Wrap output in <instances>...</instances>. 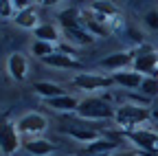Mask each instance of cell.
I'll use <instances>...</instances> for the list:
<instances>
[{
    "mask_svg": "<svg viewBox=\"0 0 158 156\" xmlns=\"http://www.w3.org/2000/svg\"><path fill=\"white\" fill-rule=\"evenodd\" d=\"M114 156H143L141 152H118V154H114Z\"/></svg>",
    "mask_w": 158,
    "mask_h": 156,
    "instance_id": "4316f807",
    "label": "cell"
},
{
    "mask_svg": "<svg viewBox=\"0 0 158 156\" xmlns=\"http://www.w3.org/2000/svg\"><path fill=\"white\" fill-rule=\"evenodd\" d=\"M20 147H22V136L18 132V125L9 116H2L0 119V152L5 156H13Z\"/></svg>",
    "mask_w": 158,
    "mask_h": 156,
    "instance_id": "277c9868",
    "label": "cell"
},
{
    "mask_svg": "<svg viewBox=\"0 0 158 156\" xmlns=\"http://www.w3.org/2000/svg\"><path fill=\"white\" fill-rule=\"evenodd\" d=\"M57 22H59V27H62V31L81 27V11H77L73 7H66V9H62L57 13Z\"/></svg>",
    "mask_w": 158,
    "mask_h": 156,
    "instance_id": "9a60e30c",
    "label": "cell"
},
{
    "mask_svg": "<svg viewBox=\"0 0 158 156\" xmlns=\"http://www.w3.org/2000/svg\"><path fill=\"white\" fill-rule=\"evenodd\" d=\"M143 22H145L152 31H158V11H156V9H149V11L145 13V18H143Z\"/></svg>",
    "mask_w": 158,
    "mask_h": 156,
    "instance_id": "cb8c5ba5",
    "label": "cell"
},
{
    "mask_svg": "<svg viewBox=\"0 0 158 156\" xmlns=\"http://www.w3.org/2000/svg\"><path fill=\"white\" fill-rule=\"evenodd\" d=\"M138 92L143 97H147V99L158 97V77H143V84L138 88Z\"/></svg>",
    "mask_w": 158,
    "mask_h": 156,
    "instance_id": "7402d4cb",
    "label": "cell"
},
{
    "mask_svg": "<svg viewBox=\"0 0 158 156\" xmlns=\"http://www.w3.org/2000/svg\"><path fill=\"white\" fill-rule=\"evenodd\" d=\"M0 18H15L13 0H2V2H0Z\"/></svg>",
    "mask_w": 158,
    "mask_h": 156,
    "instance_id": "603a6c76",
    "label": "cell"
},
{
    "mask_svg": "<svg viewBox=\"0 0 158 156\" xmlns=\"http://www.w3.org/2000/svg\"><path fill=\"white\" fill-rule=\"evenodd\" d=\"M114 86H121L125 90H138L143 84V75H138L136 70H121V73H112Z\"/></svg>",
    "mask_w": 158,
    "mask_h": 156,
    "instance_id": "8fae6325",
    "label": "cell"
},
{
    "mask_svg": "<svg viewBox=\"0 0 158 156\" xmlns=\"http://www.w3.org/2000/svg\"><path fill=\"white\" fill-rule=\"evenodd\" d=\"M22 147L33 156H48L55 150V143H51L48 139H44V136H35V139H24Z\"/></svg>",
    "mask_w": 158,
    "mask_h": 156,
    "instance_id": "4fadbf2b",
    "label": "cell"
},
{
    "mask_svg": "<svg viewBox=\"0 0 158 156\" xmlns=\"http://www.w3.org/2000/svg\"><path fill=\"white\" fill-rule=\"evenodd\" d=\"M44 64H46V66H53V68H66V70H81V68H84L79 60H75L73 55H66V53H62V51H57L55 55L46 57Z\"/></svg>",
    "mask_w": 158,
    "mask_h": 156,
    "instance_id": "7c38bea8",
    "label": "cell"
},
{
    "mask_svg": "<svg viewBox=\"0 0 158 156\" xmlns=\"http://www.w3.org/2000/svg\"><path fill=\"white\" fill-rule=\"evenodd\" d=\"M118 147V143L116 141H110V139H99V141H94V143H90V145H86L84 147V156H97V154H112L114 150Z\"/></svg>",
    "mask_w": 158,
    "mask_h": 156,
    "instance_id": "e0dca14e",
    "label": "cell"
},
{
    "mask_svg": "<svg viewBox=\"0 0 158 156\" xmlns=\"http://www.w3.org/2000/svg\"><path fill=\"white\" fill-rule=\"evenodd\" d=\"M46 106L53 110H59V112H77L79 99H75L70 95H62V97H55V99H48Z\"/></svg>",
    "mask_w": 158,
    "mask_h": 156,
    "instance_id": "d6986e66",
    "label": "cell"
},
{
    "mask_svg": "<svg viewBox=\"0 0 158 156\" xmlns=\"http://www.w3.org/2000/svg\"><path fill=\"white\" fill-rule=\"evenodd\" d=\"M7 70L11 75V79L15 82H24L27 75H29V62L22 53H11L9 60H7Z\"/></svg>",
    "mask_w": 158,
    "mask_h": 156,
    "instance_id": "9c48e42d",
    "label": "cell"
},
{
    "mask_svg": "<svg viewBox=\"0 0 158 156\" xmlns=\"http://www.w3.org/2000/svg\"><path fill=\"white\" fill-rule=\"evenodd\" d=\"M108 29H110V33H114V31H121V29H123V15L118 13V15L110 18V22H108Z\"/></svg>",
    "mask_w": 158,
    "mask_h": 156,
    "instance_id": "d4e9b609",
    "label": "cell"
},
{
    "mask_svg": "<svg viewBox=\"0 0 158 156\" xmlns=\"http://www.w3.org/2000/svg\"><path fill=\"white\" fill-rule=\"evenodd\" d=\"M73 86L84 90V92H94V90H110L114 86V79L108 75H94V73H77L73 77Z\"/></svg>",
    "mask_w": 158,
    "mask_h": 156,
    "instance_id": "8992f818",
    "label": "cell"
},
{
    "mask_svg": "<svg viewBox=\"0 0 158 156\" xmlns=\"http://www.w3.org/2000/svg\"><path fill=\"white\" fill-rule=\"evenodd\" d=\"M15 125H18V132L24 141V139H35V136H40L48 128V121H46V116L40 114V112H27L18 119Z\"/></svg>",
    "mask_w": 158,
    "mask_h": 156,
    "instance_id": "5b68a950",
    "label": "cell"
},
{
    "mask_svg": "<svg viewBox=\"0 0 158 156\" xmlns=\"http://www.w3.org/2000/svg\"><path fill=\"white\" fill-rule=\"evenodd\" d=\"M141 154H143V156H158V154H154V152H149V154H147V152H141Z\"/></svg>",
    "mask_w": 158,
    "mask_h": 156,
    "instance_id": "f1b7e54d",
    "label": "cell"
},
{
    "mask_svg": "<svg viewBox=\"0 0 158 156\" xmlns=\"http://www.w3.org/2000/svg\"><path fill=\"white\" fill-rule=\"evenodd\" d=\"M149 119H152V110L145 106H134V103H121L116 108V114H114V123L123 132L145 128V123Z\"/></svg>",
    "mask_w": 158,
    "mask_h": 156,
    "instance_id": "6da1fadb",
    "label": "cell"
},
{
    "mask_svg": "<svg viewBox=\"0 0 158 156\" xmlns=\"http://www.w3.org/2000/svg\"><path fill=\"white\" fill-rule=\"evenodd\" d=\"M33 90H35V95H40L42 99H55V97H62V95H66L64 92V88L59 86V84H55V82H37L35 86H33Z\"/></svg>",
    "mask_w": 158,
    "mask_h": 156,
    "instance_id": "ac0fdd59",
    "label": "cell"
},
{
    "mask_svg": "<svg viewBox=\"0 0 158 156\" xmlns=\"http://www.w3.org/2000/svg\"><path fill=\"white\" fill-rule=\"evenodd\" d=\"M66 132H68V136H73L75 141H81V143H86V145H90V143H94V141H99V139H103V134L99 132L97 128H90V125H86V123L70 125Z\"/></svg>",
    "mask_w": 158,
    "mask_h": 156,
    "instance_id": "30bf717a",
    "label": "cell"
},
{
    "mask_svg": "<svg viewBox=\"0 0 158 156\" xmlns=\"http://www.w3.org/2000/svg\"><path fill=\"white\" fill-rule=\"evenodd\" d=\"M31 53L44 62L46 57H51V55L57 53V48H55V44H48V42H42V40H35V42L31 44Z\"/></svg>",
    "mask_w": 158,
    "mask_h": 156,
    "instance_id": "44dd1931",
    "label": "cell"
},
{
    "mask_svg": "<svg viewBox=\"0 0 158 156\" xmlns=\"http://www.w3.org/2000/svg\"><path fill=\"white\" fill-rule=\"evenodd\" d=\"M13 7H15V15H18L20 11H24V9L33 7V5H31V2H27V0H13Z\"/></svg>",
    "mask_w": 158,
    "mask_h": 156,
    "instance_id": "484cf974",
    "label": "cell"
},
{
    "mask_svg": "<svg viewBox=\"0 0 158 156\" xmlns=\"http://www.w3.org/2000/svg\"><path fill=\"white\" fill-rule=\"evenodd\" d=\"M134 51H121V53H112L108 57H103L101 62H99V66L106 68V70H112V73H121L125 66L134 64Z\"/></svg>",
    "mask_w": 158,
    "mask_h": 156,
    "instance_id": "ba28073f",
    "label": "cell"
},
{
    "mask_svg": "<svg viewBox=\"0 0 158 156\" xmlns=\"http://www.w3.org/2000/svg\"><path fill=\"white\" fill-rule=\"evenodd\" d=\"M134 64L132 68L143 77H158V51H154L147 44H141L134 51Z\"/></svg>",
    "mask_w": 158,
    "mask_h": 156,
    "instance_id": "3957f363",
    "label": "cell"
},
{
    "mask_svg": "<svg viewBox=\"0 0 158 156\" xmlns=\"http://www.w3.org/2000/svg\"><path fill=\"white\" fill-rule=\"evenodd\" d=\"M114 114H116V108L101 97H86L79 101V108H77V116L84 121H110L114 119Z\"/></svg>",
    "mask_w": 158,
    "mask_h": 156,
    "instance_id": "7a4b0ae2",
    "label": "cell"
},
{
    "mask_svg": "<svg viewBox=\"0 0 158 156\" xmlns=\"http://www.w3.org/2000/svg\"><path fill=\"white\" fill-rule=\"evenodd\" d=\"M156 130H158V125H156Z\"/></svg>",
    "mask_w": 158,
    "mask_h": 156,
    "instance_id": "f546056e",
    "label": "cell"
},
{
    "mask_svg": "<svg viewBox=\"0 0 158 156\" xmlns=\"http://www.w3.org/2000/svg\"><path fill=\"white\" fill-rule=\"evenodd\" d=\"M33 35H35V40H42V42H48V44H57V42L64 37L62 31H59L55 24H51V22L40 24V27L33 31Z\"/></svg>",
    "mask_w": 158,
    "mask_h": 156,
    "instance_id": "5bb4252c",
    "label": "cell"
},
{
    "mask_svg": "<svg viewBox=\"0 0 158 156\" xmlns=\"http://www.w3.org/2000/svg\"><path fill=\"white\" fill-rule=\"evenodd\" d=\"M13 20H15V24L18 27H22V29H37L40 27V22H37V11L33 9V7H29V9H24V11H20L15 18H13Z\"/></svg>",
    "mask_w": 158,
    "mask_h": 156,
    "instance_id": "ffe728a7",
    "label": "cell"
},
{
    "mask_svg": "<svg viewBox=\"0 0 158 156\" xmlns=\"http://www.w3.org/2000/svg\"><path fill=\"white\" fill-rule=\"evenodd\" d=\"M152 119H154L156 125H158V110H152Z\"/></svg>",
    "mask_w": 158,
    "mask_h": 156,
    "instance_id": "83f0119b",
    "label": "cell"
},
{
    "mask_svg": "<svg viewBox=\"0 0 158 156\" xmlns=\"http://www.w3.org/2000/svg\"><path fill=\"white\" fill-rule=\"evenodd\" d=\"M62 35L66 37L70 44H77V46H86V44L94 42V35H90L84 29V24L81 27H75V29H66V31H62Z\"/></svg>",
    "mask_w": 158,
    "mask_h": 156,
    "instance_id": "2e32d148",
    "label": "cell"
},
{
    "mask_svg": "<svg viewBox=\"0 0 158 156\" xmlns=\"http://www.w3.org/2000/svg\"><path fill=\"white\" fill-rule=\"evenodd\" d=\"M127 139L141 150V152H154L156 150V145H158V134H156V130H152V128H136V130H130V132H123Z\"/></svg>",
    "mask_w": 158,
    "mask_h": 156,
    "instance_id": "52a82bcc",
    "label": "cell"
}]
</instances>
